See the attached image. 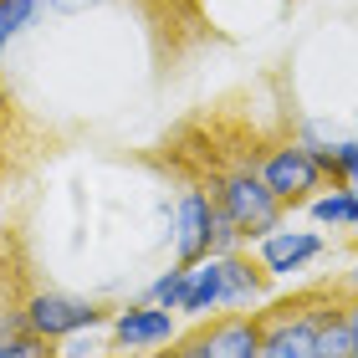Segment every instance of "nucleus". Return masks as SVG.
Instances as JSON below:
<instances>
[{
	"mask_svg": "<svg viewBox=\"0 0 358 358\" xmlns=\"http://www.w3.org/2000/svg\"><path fill=\"white\" fill-rule=\"evenodd\" d=\"M317 322H322V313H282V317L262 322L256 358H317Z\"/></svg>",
	"mask_w": 358,
	"mask_h": 358,
	"instance_id": "obj_5",
	"label": "nucleus"
},
{
	"mask_svg": "<svg viewBox=\"0 0 358 358\" xmlns=\"http://www.w3.org/2000/svg\"><path fill=\"white\" fill-rule=\"evenodd\" d=\"M113 338L123 348H154L174 338V313L169 307H128V313L113 322Z\"/></svg>",
	"mask_w": 358,
	"mask_h": 358,
	"instance_id": "obj_8",
	"label": "nucleus"
},
{
	"mask_svg": "<svg viewBox=\"0 0 358 358\" xmlns=\"http://www.w3.org/2000/svg\"><path fill=\"white\" fill-rule=\"evenodd\" d=\"M317 358H358L353 333H348V317L338 313V307H328L322 322H317Z\"/></svg>",
	"mask_w": 358,
	"mask_h": 358,
	"instance_id": "obj_11",
	"label": "nucleus"
},
{
	"mask_svg": "<svg viewBox=\"0 0 358 358\" xmlns=\"http://www.w3.org/2000/svg\"><path fill=\"white\" fill-rule=\"evenodd\" d=\"M220 302H225V266L205 256L189 276V292H185V302H179V313H205V307H220Z\"/></svg>",
	"mask_w": 358,
	"mask_h": 358,
	"instance_id": "obj_9",
	"label": "nucleus"
},
{
	"mask_svg": "<svg viewBox=\"0 0 358 358\" xmlns=\"http://www.w3.org/2000/svg\"><path fill=\"white\" fill-rule=\"evenodd\" d=\"M194 348H200V358H256V348H262V322L256 317H225L210 333L194 338Z\"/></svg>",
	"mask_w": 358,
	"mask_h": 358,
	"instance_id": "obj_6",
	"label": "nucleus"
},
{
	"mask_svg": "<svg viewBox=\"0 0 358 358\" xmlns=\"http://www.w3.org/2000/svg\"><path fill=\"white\" fill-rule=\"evenodd\" d=\"M169 358H200V348H194V338H189V343H179V348H174Z\"/></svg>",
	"mask_w": 358,
	"mask_h": 358,
	"instance_id": "obj_18",
	"label": "nucleus"
},
{
	"mask_svg": "<svg viewBox=\"0 0 358 358\" xmlns=\"http://www.w3.org/2000/svg\"><path fill=\"white\" fill-rule=\"evenodd\" d=\"M189 276H194V266H174L169 276H159V282H154V302L174 313V307L185 302V292H189Z\"/></svg>",
	"mask_w": 358,
	"mask_h": 358,
	"instance_id": "obj_15",
	"label": "nucleus"
},
{
	"mask_svg": "<svg viewBox=\"0 0 358 358\" xmlns=\"http://www.w3.org/2000/svg\"><path fill=\"white\" fill-rule=\"evenodd\" d=\"M322 154V169L338 174V179H348V185H358V138L348 143H338V149H317Z\"/></svg>",
	"mask_w": 358,
	"mask_h": 358,
	"instance_id": "obj_14",
	"label": "nucleus"
},
{
	"mask_svg": "<svg viewBox=\"0 0 358 358\" xmlns=\"http://www.w3.org/2000/svg\"><path fill=\"white\" fill-rule=\"evenodd\" d=\"M215 194H205L200 189H185L179 194V215H174V256H179V266H200L210 246H215Z\"/></svg>",
	"mask_w": 358,
	"mask_h": 358,
	"instance_id": "obj_4",
	"label": "nucleus"
},
{
	"mask_svg": "<svg viewBox=\"0 0 358 358\" xmlns=\"http://www.w3.org/2000/svg\"><path fill=\"white\" fill-rule=\"evenodd\" d=\"M220 266H225V302H256L266 292L271 271H251L241 256H220Z\"/></svg>",
	"mask_w": 358,
	"mask_h": 358,
	"instance_id": "obj_10",
	"label": "nucleus"
},
{
	"mask_svg": "<svg viewBox=\"0 0 358 358\" xmlns=\"http://www.w3.org/2000/svg\"><path fill=\"white\" fill-rule=\"evenodd\" d=\"M215 200H220L225 215L236 220L241 236H271L276 220H282V200L266 189L262 169H231V174H220Z\"/></svg>",
	"mask_w": 358,
	"mask_h": 358,
	"instance_id": "obj_1",
	"label": "nucleus"
},
{
	"mask_svg": "<svg viewBox=\"0 0 358 358\" xmlns=\"http://www.w3.org/2000/svg\"><path fill=\"white\" fill-rule=\"evenodd\" d=\"M313 215L322 225H358V189H333L322 194V200H313Z\"/></svg>",
	"mask_w": 358,
	"mask_h": 358,
	"instance_id": "obj_12",
	"label": "nucleus"
},
{
	"mask_svg": "<svg viewBox=\"0 0 358 358\" xmlns=\"http://www.w3.org/2000/svg\"><path fill=\"white\" fill-rule=\"evenodd\" d=\"M317 251H322V236L317 231H271V236H262V266L271 276L302 271Z\"/></svg>",
	"mask_w": 358,
	"mask_h": 358,
	"instance_id": "obj_7",
	"label": "nucleus"
},
{
	"mask_svg": "<svg viewBox=\"0 0 358 358\" xmlns=\"http://www.w3.org/2000/svg\"><path fill=\"white\" fill-rule=\"evenodd\" d=\"M41 10V0H0V52L21 26H31V15Z\"/></svg>",
	"mask_w": 358,
	"mask_h": 358,
	"instance_id": "obj_13",
	"label": "nucleus"
},
{
	"mask_svg": "<svg viewBox=\"0 0 358 358\" xmlns=\"http://www.w3.org/2000/svg\"><path fill=\"white\" fill-rule=\"evenodd\" d=\"M0 358H46V338H41V333L0 338Z\"/></svg>",
	"mask_w": 358,
	"mask_h": 358,
	"instance_id": "obj_16",
	"label": "nucleus"
},
{
	"mask_svg": "<svg viewBox=\"0 0 358 358\" xmlns=\"http://www.w3.org/2000/svg\"><path fill=\"white\" fill-rule=\"evenodd\" d=\"M348 287H358V262H353V271H348Z\"/></svg>",
	"mask_w": 358,
	"mask_h": 358,
	"instance_id": "obj_19",
	"label": "nucleus"
},
{
	"mask_svg": "<svg viewBox=\"0 0 358 358\" xmlns=\"http://www.w3.org/2000/svg\"><path fill=\"white\" fill-rule=\"evenodd\" d=\"M21 313H26V328L52 343V338H67L77 328H92V322L103 317V307L83 302V297H67V292H31L21 302Z\"/></svg>",
	"mask_w": 358,
	"mask_h": 358,
	"instance_id": "obj_3",
	"label": "nucleus"
},
{
	"mask_svg": "<svg viewBox=\"0 0 358 358\" xmlns=\"http://www.w3.org/2000/svg\"><path fill=\"white\" fill-rule=\"evenodd\" d=\"M322 174H328V169H322V154L317 149H302V143H287V149H276L266 164H262L266 189L282 205H302L307 194L322 185Z\"/></svg>",
	"mask_w": 358,
	"mask_h": 358,
	"instance_id": "obj_2",
	"label": "nucleus"
},
{
	"mask_svg": "<svg viewBox=\"0 0 358 358\" xmlns=\"http://www.w3.org/2000/svg\"><path fill=\"white\" fill-rule=\"evenodd\" d=\"M343 317H348V333H353V348H358V302L343 307Z\"/></svg>",
	"mask_w": 358,
	"mask_h": 358,
	"instance_id": "obj_17",
	"label": "nucleus"
}]
</instances>
